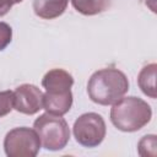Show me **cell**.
<instances>
[{"label":"cell","instance_id":"1","mask_svg":"<svg viewBox=\"0 0 157 157\" xmlns=\"http://www.w3.org/2000/svg\"><path fill=\"white\" fill-rule=\"evenodd\" d=\"M128 90V77L115 67H105L93 72L87 83L88 97L101 105L114 104L124 97Z\"/></svg>","mask_w":157,"mask_h":157},{"label":"cell","instance_id":"2","mask_svg":"<svg viewBox=\"0 0 157 157\" xmlns=\"http://www.w3.org/2000/svg\"><path fill=\"white\" fill-rule=\"evenodd\" d=\"M152 118V109L139 97H123L110 109V121L120 131L134 132L142 129Z\"/></svg>","mask_w":157,"mask_h":157},{"label":"cell","instance_id":"3","mask_svg":"<svg viewBox=\"0 0 157 157\" xmlns=\"http://www.w3.org/2000/svg\"><path fill=\"white\" fill-rule=\"evenodd\" d=\"M33 129L39 137L40 146L49 151L63 150L70 139L69 125L61 115L44 113L34 120Z\"/></svg>","mask_w":157,"mask_h":157},{"label":"cell","instance_id":"4","mask_svg":"<svg viewBox=\"0 0 157 157\" xmlns=\"http://www.w3.org/2000/svg\"><path fill=\"white\" fill-rule=\"evenodd\" d=\"M39 148L40 141L36 130L26 126L10 130L4 139V150L9 157H34Z\"/></svg>","mask_w":157,"mask_h":157},{"label":"cell","instance_id":"5","mask_svg":"<svg viewBox=\"0 0 157 157\" xmlns=\"http://www.w3.org/2000/svg\"><path fill=\"white\" fill-rule=\"evenodd\" d=\"M75 140L85 147H97L105 137L107 128L103 118L97 113L80 115L72 126Z\"/></svg>","mask_w":157,"mask_h":157},{"label":"cell","instance_id":"6","mask_svg":"<svg viewBox=\"0 0 157 157\" xmlns=\"http://www.w3.org/2000/svg\"><path fill=\"white\" fill-rule=\"evenodd\" d=\"M13 108L27 115L43 109V92L34 85L23 83L13 91Z\"/></svg>","mask_w":157,"mask_h":157},{"label":"cell","instance_id":"7","mask_svg":"<svg viewBox=\"0 0 157 157\" xmlns=\"http://www.w3.org/2000/svg\"><path fill=\"white\" fill-rule=\"evenodd\" d=\"M72 105V93L70 91L64 92H48L43 93V109L47 113L54 115L66 114Z\"/></svg>","mask_w":157,"mask_h":157},{"label":"cell","instance_id":"8","mask_svg":"<svg viewBox=\"0 0 157 157\" xmlns=\"http://www.w3.org/2000/svg\"><path fill=\"white\" fill-rule=\"evenodd\" d=\"M72 85H74V78H72L71 74H69L64 69L49 70L42 80V86L48 92L70 91Z\"/></svg>","mask_w":157,"mask_h":157},{"label":"cell","instance_id":"9","mask_svg":"<svg viewBox=\"0 0 157 157\" xmlns=\"http://www.w3.org/2000/svg\"><path fill=\"white\" fill-rule=\"evenodd\" d=\"M69 0H33L34 13L44 20H53L64 13Z\"/></svg>","mask_w":157,"mask_h":157},{"label":"cell","instance_id":"10","mask_svg":"<svg viewBox=\"0 0 157 157\" xmlns=\"http://www.w3.org/2000/svg\"><path fill=\"white\" fill-rule=\"evenodd\" d=\"M156 69L157 65L155 63L148 64L141 69L137 76V85L141 88V91L148 96L150 98H156Z\"/></svg>","mask_w":157,"mask_h":157},{"label":"cell","instance_id":"11","mask_svg":"<svg viewBox=\"0 0 157 157\" xmlns=\"http://www.w3.org/2000/svg\"><path fill=\"white\" fill-rule=\"evenodd\" d=\"M71 4L77 12L93 16L105 11L110 5V0H71Z\"/></svg>","mask_w":157,"mask_h":157},{"label":"cell","instance_id":"12","mask_svg":"<svg viewBox=\"0 0 157 157\" xmlns=\"http://www.w3.org/2000/svg\"><path fill=\"white\" fill-rule=\"evenodd\" d=\"M157 140L156 135H146L144 136L137 145L139 155L142 157H155L157 153Z\"/></svg>","mask_w":157,"mask_h":157},{"label":"cell","instance_id":"13","mask_svg":"<svg viewBox=\"0 0 157 157\" xmlns=\"http://www.w3.org/2000/svg\"><path fill=\"white\" fill-rule=\"evenodd\" d=\"M13 109V92L2 91L0 92V118L5 117Z\"/></svg>","mask_w":157,"mask_h":157},{"label":"cell","instance_id":"14","mask_svg":"<svg viewBox=\"0 0 157 157\" xmlns=\"http://www.w3.org/2000/svg\"><path fill=\"white\" fill-rule=\"evenodd\" d=\"M12 39V28L6 22H0V50H4Z\"/></svg>","mask_w":157,"mask_h":157},{"label":"cell","instance_id":"15","mask_svg":"<svg viewBox=\"0 0 157 157\" xmlns=\"http://www.w3.org/2000/svg\"><path fill=\"white\" fill-rule=\"evenodd\" d=\"M12 0H0V17L5 16L12 7Z\"/></svg>","mask_w":157,"mask_h":157},{"label":"cell","instance_id":"16","mask_svg":"<svg viewBox=\"0 0 157 157\" xmlns=\"http://www.w3.org/2000/svg\"><path fill=\"white\" fill-rule=\"evenodd\" d=\"M21 1H23V0H12L13 5H15V4H18V2H21Z\"/></svg>","mask_w":157,"mask_h":157}]
</instances>
